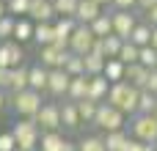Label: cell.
I'll return each instance as SVG.
<instances>
[{
	"mask_svg": "<svg viewBox=\"0 0 157 151\" xmlns=\"http://www.w3.org/2000/svg\"><path fill=\"white\" fill-rule=\"evenodd\" d=\"M110 17H113V33H116V36H121L124 41L130 39V33L135 30V25L141 22V19H138V14H135V8H127V11L113 8V11H110Z\"/></svg>",
	"mask_w": 157,
	"mask_h": 151,
	"instance_id": "10",
	"label": "cell"
},
{
	"mask_svg": "<svg viewBox=\"0 0 157 151\" xmlns=\"http://www.w3.org/2000/svg\"><path fill=\"white\" fill-rule=\"evenodd\" d=\"M55 41V28L52 22H36V30H33V44L36 47H47Z\"/></svg>",
	"mask_w": 157,
	"mask_h": 151,
	"instance_id": "23",
	"label": "cell"
},
{
	"mask_svg": "<svg viewBox=\"0 0 157 151\" xmlns=\"http://www.w3.org/2000/svg\"><path fill=\"white\" fill-rule=\"evenodd\" d=\"M130 132H132V138H138L144 143H155L157 140V118L152 113H135L130 118Z\"/></svg>",
	"mask_w": 157,
	"mask_h": 151,
	"instance_id": "5",
	"label": "cell"
},
{
	"mask_svg": "<svg viewBox=\"0 0 157 151\" xmlns=\"http://www.w3.org/2000/svg\"><path fill=\"white\" fill-rule=\"evenodd\" d=\"M110 85H113V83H110L105 74H94V77H88V99H94V102H108Z\"/></svg>",
	"mask_w": 157,
	"mask_h": 151,
	"instance_id": "15",
	"label": "cell"
},
{
	"mask_svg": "<svg viewBox=\"0 0 157 151\" xmlns=\"http://www.w3.org/2000/svg\"><path fill=\"white\" fill-rule=\"evenodd\" d=\"M138 61H141L146 69H157V50L152 47V44L141 47V55H138Z\"/></svg>",
	"mask_w": 157,
	"mask_h": 151,
	"instance_id": "36",
	"label": "cell"
},
{
	"mask_svg": "<svg viewBox=\"0 0 157 151\" xmlns=\"http://www.w3.org/2000/svg\"><path fill=\"white\" fill-rule=\"evenodd\" d=\"M91 30H94L99 39L110 36V33H113V17H110V11H102V14L91 22Z\"/></svg>",
	"mask_w": 157,
	"mask_h": 151,
	"instance_id": "29",
	"label": "cell"
},
{
	"mask_svg": "<svg viewBox=\"0 0 157 151\" xmlns=\"http://www.w3.org/2000/svg\"><path fill=\"white\" fill-rule=\"evenodd\" d=\"M25 88H30V66L22 63V66L8 69V85H6V91L8 94H19Z\"/></svg>",
	"mask_w": 157,
	"mask_h": 151,
	"instance_id": "12",
	"label": "cell"
},
{
	"mask_svg": "<svg viewBox=\"0 0 157 151\" xmlns=\"http://www.w3.org/2000/svg\"><path fill=\"white\" fill-rule=\"evenodd\" d=\"M97 3H99V6H105V8H108V6H113V0H97Z\"/></svg>",
	"mask_w": 157,
	"mask_h": 151,
	"instance_id": "48",
	"label": "cell"
},
{
	"mask_svg": "<svg viewBox=\"0 0 157 151\" xmlns=\"http://www.w3.org/2000/svg\"><path fill=\"white\" fill-rule=\"evenodd\" d=\"M14 28H17V17L6 14V17L0 19V41H6V39H14Z\"/></svg>",
	"mask_w": 157,
	"mask_h": 151,
	"instance_id": "37",
	"label": "cell"
},
{
	"mask_svg": "<svg viewBox=\"0 0 157 151\" xmlns=\"http://www.w3.org/2000/svg\"><path fill=\"white\" fill-rule=\"evenodd\" d=\"M152 47L157 50V28H152Z\"/></svg>",
	"mask_w": 157,
	"mask_h": 151,
	"instance_id": "47",
	"label": "cell"
},
{
	"mask_svg": "<svg viewBox=\"0 0 157 151\" xmlns=\"http://www.w3.org/2000/svg\"><path fill=\"white\" fill-rule=\"evenodd\" d=\"M110 83H121L124 80V74H127V63L124 61H119V58H108V63H105V72H102Z\"/></svg>",
	"mask_w": 157,
	"mask_h": 151,
	"instance_id": "27",
	"label": "cell"
},
{
	"mask_svg": "<svg viewBox=\"0 0 157 151\" xmlns=\"http://www.w3.org/2000/svg\"><path fill=\"white\" fill-rule=\"evenodd\" d=\"M124 151H144V140L130 138V140H127V146H124Z\"/></svg>",
	"mask_w": 157,
	"mask_h": 151,
	"instance_id": "42",
	"label": "cell"
},
{
	"mask_svg": "<svg viewBox=\"0 0 157 151\" xmlns=\"http://www.w3.org/2000/svg\"><path fill=\"white\" fill-rule=\"evenodd\" d=\"M155 149H157V140H155Z\"/></svg>",
	"mask_w": 157,
	"mask_h": 151,
	"instance_id": "51",
	"label": "cell"
},
{
	"mask_svg": "<svg viewBox=\"0 0 157 151\" xmlns=\"http://www.w3.org/2000/svg\"><path fill=\"white\" fill-rule=\"evenodd\" d=\"M61 151H80L77 149V143H72V140H66V143H63V149Z\"/></svg>",
	"mask_w": 157,
	"mask_h": 151,
	"instance_id": "45",
	"label": "cell"
},
{
	"mask_svg": "<svg viewBox=\"0 0 157 151\" xmlns=\"http://www.w3.org/2000/svg\"><path fill=\"white\" fill-rule=\"evenodd\" d=\"M61 124H63L66 129H77V127L83 124L80 110H77V102H72V99L61 102Z\"/></svg>",
	"mask_w": 157,
	"mask_h": 151,
	"instance_id": "18",
	"label": "cell"
},
{
	"mask_svg": "<svg viewBox=\"0 0 157 151\" xmlns=\"http://www.w3.org/2000/svg\"><path fill=\"white\" fill-rule=\"evenodd\" d=\"M66 143V138L61 135V129L55 132H41V143H39V151H61Z\"/></svg>",
	"mask_w": 157,
	"mask_h": 151,
	"instance_id": "24",
	"label": "cell"
},
{
	"mask_svg": "<svg viewBox=\"0 0 157 151\" xmlns=\"http://www.w3.org/2000/svg\"><path fill=\"white\" fill-rule=\"evenodd\" d=\"M6 107H11V94H8L6 88H0V113H3Z\"/></svg>",
	"mask_w": 157,
	"mask_h": 151,
	"instance_id": "43",
	"label": "cell"
},
{
	"mask_svg": "<svg viewBox=\"0 0 157 151\" xmlns=\"http://www.w3.org/2000/svg\"><path fill=\"white\" fill-rule=\"evenodd\" d=\"M152 116H155V118H157V107H155V113H152Z\"/></svg>",
	"mask_w": 157,
	"mask_h": 151,
	"instance_id": "49",
	"label": "cell"
},
{
	"mask_svg": "<svg viewBox=\"0 0 157 151\" xmlns=\"http://www.w3.org/2000/svg\"><path fill=\"white\" fill-rule=\"evenodd\" d=\"M97 39H99V36L91 30V25H77L75 33H72V39H69V50L77 52V55H88V52L94 50Z\"/></svg>",
	"mask_w": 157,
	"mask_h": 151,
	"instance_id": "7",
	"label": "cell"
},
{
	"mask_svg": "<svg viewBox=\"0 0 157 151\" xmlns=\"http://www.w3.org/2000/svg\"><path fill=\"white\" fill-rule=\"evenodd\" d=\"M36 124L41 127V132H55V129H61L63 124H61V102H44L41 105V110L36 113Z\"/></svg>",
	"mask_w": 157,
	"mask_h": 151,
	"instance_id": "8",
	"label": "cell"
},
{
	"mask_svg": "<svg viewBox=\"0 0 157 151\" xmlns=\"http://www.w3.org/2000/svg\"><path fill=\"white\" fill-rule=\"evenodd\" d=\"M17 149V138H14V132L8 129V132H0V151H14Z\"/></svg>",
	"mask_w": 157,
	"mask_h": 151,
	"instance_id": "39",
	"label": "cell"
},
{
	"mask_svg": "<svg viewBox=\"0 0 157 151\" xmlns=\"http://www.w3.org/2000/svg\"><path fill=\"white\" fill-rule=\"evenodd\" d=\"M6 14H8V6H6V0H0V19H3Z\"/></svg>",
	"mask_w": 157,
	"mask_h": 151,
	"instance_id": "46",
	"label": "cell"
},
{
	"mask_svg": "<svg viewBox=\"0 0 157 151\" xmlns=\"http://www.w3.org/2000/svg\"><path fill=\"white\" fill-rule=\"evenodd\" d=\"M86 96H88V74H77V77H72L69 91H66V99L80 102V99H86Z\"/></svg>",
	"mask_w": 157,
	"mask_h": 151,
	"instance_id": "22",
	"label": "cell"
},
{
	"mask_svg": "<svg viewBox=\"0 0 157 151\" xmlns=\"http://www.w3.org/2000/svg\"><path fill=\"white\" fill-rule=\"evenodd\" d=\"M127 41H132L135 47H146V44H152V25L141 19V22L135 25V30L130 33V39H127Z\"/></svg>",
	"mask_w": 157,
	"mask_h": 151,
	"instance_id": "25",
	"label": "cell"
},
{
	"mask_svg": "<svg viewBox=\"0 0 157 151\" xmlns=\"http://www.w3.org/2000/svg\"><path fill=\"white\" fill-rule=\"evenodd\" d=\"M77 110H80V118H83V124H94V118H97V110H99V102H94V99H80L77 102Z\"/></svg>",
	"mask_w": 157,
	"mask_h": 151,
	"instance_id": "30",
	"label": "cell"
},
{
	"mask_svg": "<svg viewBox=\"0 0 157 151\" xmlns=\"http://www.w3.org/2000/svg\"><path fill=\"white\" fill-rule=\"evenodd\" d=\"M33 30H36V22L30 17H19L17 19V28H14V41H19V44L33 41Z\"/></svg>",
	"mask_w": 157,
	"mask_h": 151,
	"instance_id": "20",
	"label": "cell"
},
{
	"mask_svg": "<svg viewBox=\"0 0 157 151\" xmlns=\"http://www.w3.org/2000/svg\"><path fill=\"white\" fill-rule=\"evenodd\" d=\"M77 25H80V22H77L75 17H58V19L52 22V28H55V44L69 47V39H72V33H75Z\"/></svg>",
	"mask_w": 157,
	"mask_h": 151,
	"instance_id": "14",
	"label": "cell"
},
{
	"mask_svg": "<svg viewBox=\"0 0 157 151\" xmlns=\"http://www.w3.org/2000/svg\"><path fill=\"white\" fill-rule=\"evenodd\" d=\"M121 44H124V39H121V36H116V33H110V36H105V39H97L94 50H97V52H102L105 58H119Z\"/></svg>",
	"mask_w": 157,
	"mask_h": 151,
	"instance_id": "17",
	"label": "cell"
},
{
	"mask_svg": "<svg viewBox=\"0 0 157 151\" xmlns=\"http://www.w3.org/2000/svg\"><path fill=\"white\" fill-rule=\"evenodd\" d=\"M14 151H25V149H19V146H17V149H14Z\"/></svg>",
	"mask_w": 157,
	"mask_h": 151,
	"instance_id": "50",
	"label": "cell"
},
{
	"mask_svg": "<svg viewBox=\"0 0 157 151\" xmlns=\"http://www.w3.org/2000/svg\"><path fill=\"white\" fill-rule=\"evenodd\" d=\"M22 63H25V44L14 41V39L0 41V69H14Z\"/></svg>",
	"mask_w": 157,
	"mask_h": 151,
	"instance_id": "9",
	"label": "cell"
},
{
	"mask_svg": "<svg viewBox=\"0 0 157 151\" xmlns=\"http://www.w3.org/2000/svg\"><path fill=\"white\" fill-rule=\"evenodd\" d=\"M138 55H141V47H135L132 41H124V44H121V52H119V61H124V63H138Z\"/></svg>",
	"mask_w": 157,
	"mask_h": 151,
	"instance_id": "34",
	"label": "cell"
},
{
	"mask_svg": "<svg viewBox=\"0 0 157 151\" xmlns=\"http://www.w3.org/2000/svg\"><path fill=\"white\" fill-rule=\"evenodd\" d=\"M69 83H72V74H69L66 69H50V80H47V96H52L55 102H58V99H66Z\"/></svg>",
	"mask_w": 157,
	"mask_h": 151,
	"instance_id": "11",
	"label": "cell"
},
{
	"mask_svg": "<svg viewBox=\"0 0 157 151\" xmlns=\"http://www.w3.org/2000/svg\"><path fill=\"white\" fill-rule=\"evenodd\" d=\"M50 3H55V0H50Z\"/></svg>",
	"mask_w": 157,
	"mask_h": 151,
	"instance_id": "52",
	"label": "cell"
},
{
	"mask_svg": "<svg viewBox=\"0 0 157 151\" xmlns=\"http://www.w3.org/2000/svg\"><path fill=\"white\" fill-rule=\"evenodd\" d=\"M152 6H157V0H138V6H135V11H138V14H144V11H149Z\"/></svg>",
	"mask_w": 157,
	"mask_h": 151,
	"instance_id": "44",
	"label": "cell"
},
{
	"mask_svg": "<svg viewBox=\"0 0 157 151\" xmlns=\"http://www.w3.org/2000/svg\"><path fill=\"white\" fill-rule=\"evenodd\" d=\"M28 17H30L33 22H55V19H58L55 6H52L50 0H30V11H28Z\"/></svg>",
	"mask_w": 157,
	"mask_h": 151,
	"instance_id": "13",
	"label": "cell"
},
{
	"mask_svg": "<svg viewBox=\"0 0 157 151\" xmlns=\"http://www.w3.org/2000/svg\"><path fill=\"white\" fill-rule=\"evenodd\" d=\"M11 132H14L19 149L39 151V143H41V127L36 124V118H17L14 127H11Z\"/></svg>",
	"mask_w": 157,
	"mask_h": 151,
	"instance_id": "3",
	"label": "cell"
},
{
	"mask_svg": "<svg viewBox=\"0 0 157 151\" xmlns=\"http://www.w3.org/2000/svg\"><path fill=\"white\" fill-rule=\"evenodd\" d=\"M141 17H144V22H149L152 28H157V6H152L149 11H144Z\"/></svg>",
	"mask_w": 157,
	"mask_h": 151,
	"instance_id": "40",
	"label": "cell"
},
{
	"mask_svg": "<svg viewBox=\"0 0 157 151\" xmlns=\"http://www.w3.org/2000/svg\"><path fill=\"white\" fill-rule=\"evenodd\" d=\"M94 127H97L99 132H116V129H124V127H127V113H121V110L113 107L110 102H99Z\"/></svg>",
	"mask_w": 157,
	"mask_h": 151,
	"instance_id": "4",
	"label": "cell"
},
{
	"mask_svg": "<svg viewBox=\"0 0 157 151\" xmlns=\"http://www.w3.org/2000/svg\"><path fill=\"white\" fill-rule=\"evenodd\" d=\"M72 77H77V74H86V58L83 55H77V52H69V58H66V66H63Z\"/></svg>",
	"mask_w": 157,
	"mask_h": 151,
	"instance_id": "32",
	"label": "cell"
},
{
	"mask_svg": "<svg viewBox=\"0 0 157 151\" xmlns=\"http://www.w3.org/2000/svg\"><path fill=\"white\" fill-rule=\"evenodd\" d=\"M69 47L63 44H47V47H39V63L47 66V69H63L66 66V58H69Z\"/></svg>",
	"mask_w": 157,
	"mask_h": 151,
	"instance_id": "6",
	"label": "cell"
},
{
	"mask_svg": "<svg viewBox=\"0 0 157 151\" xmlns=\"http://www.w3.org/2000/svg\"><path fill=\"white\" fill-rule=\"evenodd\" d=\"M41 105H44V94L41 91L25 88L19 94H11V110L17 113V118H36Z\"/></svg>",
	"mask_w": 157,
	"mask_h": 151,
	"instance_id": "2",
	"label": "cell"
},
{
	"mask_svg": "<svg viewBox=\"0 0 157 151\" xmlns=\"http://www.w3.org/2000/svg\"><path fill=\"white\" fill-rule=\"evenodd\" d=\"M149 72H152V69H146L141 61H138V63H127V74H124V80L132 83V85H138V88H146Z\"/></svg>",
	"mask_w": 157,
	"mask_h": 151,
	"instance_id": "19",
	"label": "cell"
},
{
	"mask_svg": "<svg viewBox=\"0 0 157 151\" xmlns=\"http://www.w3.org/2000/svg\"><path fill=\"white\" fill-rule=\"evenodd\" d=\"M77 149L80 151H108V146H105V138L102 135H86L77 143Z\"/></svg>",
	"mask_w": 157,
	"mask_h": 151,
	"instance_id": "31",
	"label": "cell"
},
{
	"mask_svg": "<svg viewBox=\"0 0 157 151\" xmlns=\"http://www.w3.org/2000/svg\"><path fill=\"white\" fill-rule=\"evenodd\" d=\"M146 91H152L157 96V69H152L149 72V80H146Z\"/></svg>",
	"mask_w": 157,
	"mask_h": 151,
	"instance_id": "41",
	"label": "cell"
},
{
	"mask_svg": "<svg viewBox=\"0 0 157 151\" xmlns=\"http://www.w3.org/2000/svg\"><path fill=\"white\" fill-rule=\"evenodd\" d=\"M6 6H8V14L17 17V19L19 17H28V11H30V0H8Z\"/></svg>",
	"mask_w": 157,
	"mask_h": 151,
	"instance_id": "38",
	"label": "cell"
},
{
	"mask_svg": "<svg viewBox=\"0 0 157 151\" xmlns=\"http://www.w3.org/2000/svg\"><path fill=\"white\" fill-rule=\"evenodd\" d=\"M102 11H105V6H99L97 0H80V3H77V14H75V19H77L80 25H91Z\"/></svg>",
	"mask_w": 157,
	"mask_h": 151,
	"instance_id": "16",
	"label": "cell"
},
{
	"mask_svg": "<svg viewBox=\"0 0 157 151\" xmlns=\"http://www.w3.org/2000/svg\"><path fill=\"white\" fill-rule=\"evenodd\" d=\"M138 99H141V88L121 80V83H113L110 85V94H108V102L113 107H119L121 113H127L130 118L138 113Z\"/></svg>",
	"mask_w": 157,
	"mask_h": 151,
	"instance_id": "1",
	"label": "cell"
},
{
	"mask_svg": "<svg viewBox=\"0 0 157 151\" xmlns=\"http://www.w3.org/2000/svg\"><path fill=\"white\" fill-rule=\"evenodd\" d=\"M102 138H105L108 151H124L127 140H130V135H127L124 129H116V132H102Z\"/></svg>",
	"mask_w": 157,
	"mask_h": 151,
	"instance_id": "28",
	"label": "cell"
},
{
	"mask_svg": "<svg viewBox=\"0 0 157 151\" xmlns=\"http://www.w3.org/2000/svg\"><path fill=\"white\" fill-rule=\"evenodd\" d=\"M6 3H8V0H6Z\"/></svg>",
	"mask_w": 157,
	"mask_h": 151,
	"instance_id": "53",
	"label": "cell"
},
{
	"mask_svg": "<svg viewBox=\"0 0 157 151\" xmlns=\"http://www.w3.org/2000/svg\"><path fill=\"white\" fill-rule=\"evenodd\" d=\"M157 107V96L152 91H146V88H141V99H138V113H155Z\"/></svg>",
	"mask_w": 157,
	"mask_h": 151,
	"instance_id": "33",
	"label": "cell"
},
{
	"mask_svg": "<svg viewBox=\"0 0 157 151\" xmlns=\"http://www.w3.org/2000/svg\"><path fill=\"white\" fill-rule=\"evenodd\" d=\"M47 80H50V69L47 66H41L39 61L30 66V88L33 91H41V94H47Z\"/></svg>",
	"mask_w": 157,
	"mask_h": 151,
	"instance_id": "21",
	"label": "cell"
},
{
	"mask_svg": "<svg viewBox=\"0 0 157 151\" xmlns=\"http://www.w3.org/2000/svg\"><path fill=\"white\" fill-rule=\"evenodd\" d=\"M83 58H86V74H88V77H94V74H102V72H105L108 58H105L102 52L91 50V52H88V55H83Z\"/></svg>",
	"mask_w": 157,
	"mask_h": 151,
	"instance_id": "26",
	"label": "cell"
},
{
	"mask_svg": "<svg viewBox=\"0 0 157 151\" xmlns=\"http://www.w3.org/2000/svg\"><path fill=\"white\" fill-rule=\"evenodd\" d=\"M77 3L80 0H55L52 6H55V14L58 17H75L77 14Z\"/></svg>",
	"mask_w": 157,
	"mask_h": 151,
	"instance_id": "35",
	"label": "cell"
}]
</instances>
